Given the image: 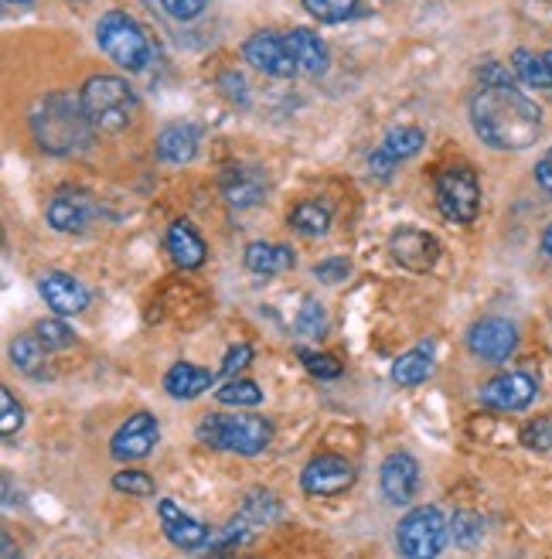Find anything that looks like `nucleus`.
<instances>
[{
  "instance_id": "nucleus-27",
  "label": "nucleus",
  "mask_w": 552,
  "mask_h": 559,
  "mask_svg": "<svg viewBox=\"0 0 552 559\" xmlns=\"http://www.w3.org/2000/svg\"><path fill=\"white\" fill-rule=\"evenodd\" d=\"M290 226L300 233V236H324L327 226H331V212L317 202H300L293 212H290Z\"/></svg>"
},
{
  "instance_id": "nucleus-3",
  "label": "nucleus",
  "mask_w": 552,
  "mask_h": 559,
  "mask_svg": "<svg viewBox=\"0 0 552 559\" xmlns=\"http://www.w3.org/2000/svg\"><path fill=\"white\" fill-rule=\"evenodd\" d=\"M199 440L215 447V451H232L242 457H256L263 454L269 440H273V424L263 416H226V413H212L199 424Z\"/></svg>"
},
{
  "instance_id": "nucleus-11",
  "label": "nucleus",
  "mask_w": 552,
  "mask_h": 559,
  "mask_svg": "<svg viewBox=\"0 0 552 559\" xmlns=\"http://www.w3.org/2000/svg\"><path fill=\"white\" fill-rule=\"evenodd\" d=\"M157 437H160L157 416L133 413L127 424L113 433V440H109V454H113L117 461H141L154 451Z\"/></svg>"
},
{
  "instance_id": "nucleus-5",
  "label": "nucleus",
  "mask_w": 552,
  "mask_h": 559,
  "mask_svg": "<svg viewBox=\"0 0 552 559\" xmlns=\"http://www.w3.org/2000/svg\"><path fill=\"white\" fill-rule=\"evenodd\" d=\"M99 48L127 72H141L151 62V41L144 27L123 11H106L96 24Z\"/></svg>"
},
{
  "instance_id": "nucleus-31",
  "label": "nucleus",
  "mask_w": 552,
  "mask_h": 559,
  "mask_svg": "<svg viewBox=\"0 0 552 559\" xmlns=\"http://www.w3.org/2000/svg\"><path fill=\"white\" fill-rule=\"evenodd\" d=\"M324 331H327L324 307L317 300H303L300 314H297V334H303V338H321Z\"/></svg>"
},
{
  "instance_id": "nucleus-33",
  "label": "nucleus",
  "mask_w": 552,
  "mask_h": 559,
  "mask_svg": "<svg viewBox=\"0 0 552 559\" xmlns=\"http://www.w3.org/2000/svg\"><path fill=\"white\" fill-rule=\"evenodd\" d=\"M113 488L117 491H127L133 498H151L154 495V478L144 471H120L113 478Z\"/></svg>"
},
{
  "instance_id": "nucleus-29",
  "label": "nucleus",
  "mask_w": 552,
  "mask_h": 559,
  "mask_svg": "<svg viewBox=\"0 0 552 559\" xmlns=\"http://www.w3.org/2000/svg\"><path fill=\"white\" fill-rule=\"evenodd\" d=\"M218 403L226 406H260L263 403V389L250 379H236V382H226L223 389L215 393Z\"/></svg>"
},
{
  "instance_id": "nucleus-37",
  "label": "nucleus",
  "mask_w": 552,
  "mask_h": 559,
  "mask_svg": "<svg viewBox=\"0 0 552 559\" xmlns=\"http://www.w3.org/2000/svg\"><path fill=\"white\" fill-rule=\"evenodd\" d=\"M521 440H526V447H532V451H549L552 447V416H542V419H536V424H529L526 433H521Z\"/></svg>"
},
{
  "instance_id": "nucleus-13",
  "label": "nucleus",
  "mask_w": 552,
  "mask_h": 559,
  "mask_svg": "<svg viewBox=\"0 0 552 559\" xmlns=\"http://www.w3.org/2000/svg\"><path fill=\"white\" fill-rule=\"evenodd\" d=\"M379 485H382V495L393 501V506H409L412 498L420 491V464L412 461L409 454L396 451L382 461V471H379Z\"/></svg>"
},
{
  "instance_id": "nucleus-28",
  "label": "nucleus",
  "mask_w": 552,
  "mask_h": 559,
  "mask_svg": "<svg viewBox=\"0 0 552 559\" xmlns=\"http://www.w3.org/2000/svg\"><path fill=\"white\" fill-rule=\"evenodd\" d=\"M45 345L38 342V334H21V338L11 342V358H14V366L27 376H38L41 369V358H45Z\"/></svg>"
},
{
  "instance_id": "nucleus-42",
  "label": "nucleus",
  "mask_w": 552,
  "mask_h": 559,
  "mask_svg": "<svg viewBox=\"0 0 552 559\" xmlns=\"http://www.w3.org/2000/svg\"><path fill=\"white\" fill-rule=\"evenodd\" d=\"M0 546H4V559H21V556H17V549H14V543H11V536L0 539Z\"/></svg>"
},
{
  "instance_id": "nucleus-9",
  "label": "nucleus",
  "mask_w": 552,
  "mask_h": 559,
  "mask_svg": "<svg viewBox=\"0 0 552 559\" xmlns=\"http://www.w3.org/2000/svg\"><path fill=\"white\" fill-rule=\"evenodd\" d=\"M355 485V467L351 461L338 457V454H317L308 461L300 474V488L314 495V498H331V495H341Z\"/></svg>"
},
{
  "instance_id": "nucleus-15",
  "label": "nucleus",
  "mask_w": 552,
  "mask_h": 559,
  "mask_svg": "<svg viewBox=\"0 0 552 559\" xmlns=\"http://www.w3.org/2000/svg\"><path fill=\"white\" fill-rule=\"evenodd\" d=\"M157 512H160V528H164V536H168L178 549H184V552H199V549H205V546L212 543L208 528H205L202 522L191 519L181 506H175V501L164 498L160 506H157Z\"/></svg>"
},
{
  "instance_id": "nucleus-24",
  "label": "nucleus",
  "mask_w": 552,
  "mask_h": 559,
  "mask_svg": "<svg viewBox=\"0 0 552 559\" xmlns=\"http://www.w3.org/2000/svg\"><path fill=\"white\" fill-rule=\"evenodd\" d=\"M245 270H253L260 276H276L284 270H293V249L287 246H273V242H250L245 246Z\"/></svg>"
},
{
  "instance_id": "nucleus-10",
  "label": "nucleus",
  "mask_w": 552,
  "mask_h": 559,
  "mask_svg": "<svg viewBox=\"0 0 552 559\" xmlns=\"http://www.w3.org/2000/svg\"><path fill=\"white\" fill-rule=\"evenodd\" d=\"M99 218V202L82 188H62L48 205V222L59 233H86Z\"/></svg>"
},
{
  "instance_id": "nucleus-38",
  "label": "nucleus",
  "mask_w": 552,
  "mask_h": 559,
  "mask_svg": "<svg viewBox=\"0 0 552 559\" xmlns=\"http://www.w3.org/2000/svg\"><path fill=\"white\" fill-rule=\"evenodd\" d=\"M348 260H341V257H335V260H321L317 266H314V276L321 280V284H341V280L348 276Z\"/></svg>"
},
{
  "instance_id": "nucleus-17",
  "label": "nucleus",
  "mask_w": 552,
  "mask_h": 559,
  "mask_svg": "<svg viewBox=\"0 0 552 559\" xmlns=\"http://www.w3.org/2000/svg\"><path fill=\"white\" fill-rule=\"evenodd\" d=\"M423 144H427V133L420 127H396V130H389V133H385V140H382V147L369 160L372 171L375 175H389L399 160L412 157Z\"/></svg>"
},
{
  "instance_id": "nucleus-18",
  "label": "nucleus",
  "mask_w": 552,
  "mask_h": 559,
  "mask_svg": "<svg viewBox=\"0 0 552 559\" xmlns=\"http://www.w3.org/2000/svg\"><path fill=\"white\" fill-rule=\"evenodd\" d=\"M223 194H226L229 205L250 209V205L263 202V194H266V175L260 171V167H245V164L226 167V175H223Z\"/></svg>"
},
{
  "instance_id": "nucleus-32",
  "label": "nucleus",
  "mask_w": 552,
  "mask_h": 559,
  "mask_svg": "<svg viewBox=\"0 0 552 559\" xmlns=\"http://www.w3.org/2000/svg\"><path fill=\"white\" fill-rule=\"evenodd\" d=\"M303 369L317 379H338L341 376V361L335 355H324V352H311V348H297Z\"/></svg>"
},
{
  "instance_id": "nucleus-2",
  "label": "nucleus",
  "mask_w": 552,
  "mask_h": 559,
  "mask_svg": "<svg viewBox=\"0 0 552 559\" xmlns=\"http://www.w3.org/2000/svg\"><path fill=\"white\" fill-rule=\"evenodd\" d=\"M32 130H35V140L41 151L75 154L82 147H89L96 127L86 117V109H82V99H72L65 93H51L35 106Z\"/></svg>"
},
{
  "instance_id": "nucleus-34",
  "label": "nucleus",
  "mask_w": 552,
  "mask_h": 559,
  "mask_svg": "<svg viewBox=\"0 0 552 559\" xmlns=\"http://www.w3.org/2000/svg\"><path fill=\"white\" fill-rule=\"evenodd\" d=\"M0 409H4V416H0V433H4V437H14V433L24 427V409H21V403L14 400L11 389H0Z\"/></svg>"
},
{
  "instance_id": "nucleus-41",
  "label": "nucleus",
  "mask_w": 552,
  "mask_h": 559,
  "mask_svg": "<svg viewBox=\"0 0 552 559\" xmlns=\"http://www.w3.org/2000/svg\"><path fill=\"white\" fill-rule=\"evenodd\" d=\"M536 181H539V188L545 191V194H552V147L539 157V164H536Z\"/></svg>"
},
{
  "instance_id": "nucleus-4",
  "label": "nucleus",
  "mask_w": 552,
  "mask_h": 559,
  "mask_svg": "<svg viewBox=\"0 0 552 559\" xmlns=\"http://www.w3.org/2000/svg\"><path fill=\"white\" fill-rule=\"evenodd\" d=\"M82 109L96 130H127L136 117V93L117 75H93L82 86Z\"/></svg>"
},
{
  "instance_id": "nucleus-22",
  "label": "nucleus",
  "mask_w": 552,
  "mask_h": 559,
  "mask_svg": "<svg viewBox=\"0 0 552 559\" xmlns=\"http://www.w3.org/2000/svg\"><path fill=\"white\" fill-rule=\"evenodd\" d=\"M168 253L181 270H195L205 263V242L191 229V222H175L168 229Z\"/></svg>"
},
{
  "instance_id": "nucleus-1",
  "label": "nucleus",
  "mask_w": 552,
  "mask_h": 559,
  "mask_svg": "<svg viewBox=\"0 0 552 559\" xmlns=\"http://www.w3.org/2000/svg\"><path fill=\"white\" fill-rule=\"evenodd\" d=\"M471 127L494 151H526L542 133V109L512 82H481L471 96Z\"/></svg>"
},
{
  "instance_id": "nucleus-36",
  "label": "nucleus",
  "mask_w": 552,
  "mask_h": 559,
  "mask_svg": "<svg viewBox=\"0 0 552 559\" xmlns=\"http://www.w3.org/2000/svg\"><path fill=\"white\" fill-rule=\"evenodd\" d=\"M481 519L478 515H471V512H457L454 515V539L460 543V546H475L478 539H481Z\"/></svg>"
},
{
  "instance_id": "nucleus-26",
  "label": "nucleus",
  "mask_w": 552,
  "mask_h": 559,
  "mask_svg": "<svg viewBox=\"0 0 552 559\" xmlns=\"http://www.w3.org/2000/svg\"><path fill=\"white\" fill-rule=\"evenodd\" d=\"M512 66H515V75L526 82L532 90H552V79H549V69H545V59L542 55H532V51H515L512 55Z\"/></svg>"
},
{
  "instance_id": "nucleus-12",
  "label": "nucleus",
  "mask_w": 552,
  "mask_h": 559,
  "mask_svg": "<svg viewBox=\"0 0 552 559\" xmlns=\"http://www.w3.org/2000/svg\"><path fill=\"white\" fill-rule=\"evenodd\" d=\"M242 55H245V62H250L253 69H260L266 75H276V79H290L297 72V62H293V55L287 48V38L273 35V32H256L250 41L242 45Z\"/></svg>"
},
{
  "instance_id": "nucleus-35",
  "label": "nucleus",
  "mask_w": 552,
  "mask_h": 559,
  "mask_svg": "<svg viewBox=\"0 0 552 559\" xmlns=\"http://www.w3.org/2000/svg\"><path fill=\"white\" fill-rule=\"evenodd\" d=\"M35 334L45 348H69L72 345V328H65L62 321H38Z\"/></svg>"
},
{
  "instance_id": "nucleus-14",
  "label": "nucleus",
  "mask_w": 552,
  "mask_h": 559,
  "mask_svg": "<svg viewBox=\"0 0 552 559\" xmlns=\"http://www.w3.org/2000/svg\"><path fill=\"white\" fill-rule=\"evenodd\" d=\"M536 393H539V382L529 372H505L481 389V403L491 409L512 413V409H526L536 400Z\"/></svg>"
},
{
  "instance_id": "nucleus-8",
  "label": "nucleus",
  "mask_w": 552,
  "mask_h": 559,
  "mask_svg": "<svg viewBox=\"0 0 552 559\" xmlns=\"http://www.w3.org/2000/svg\"><path fill=\"white\" fill-rule=\"evenodd\" d=\"M467 348H471L481 361L502 366L518 348V328L505 318H481L471 331H467Z\"/></svg>"
},
{
  "instance_id": "nucleus-6",
  "label": "nucleus",
  "mask_w": 552,
  "mask_h": 559,
  "mask_svg": "<svg viewBox=\"0 0 552 559\" xmlns=\"http://www.w3.org/2000/svg\"><path fill=\"white\" fill-rule=\"evenodd\" d=\"M451 525L436 506H420L406 512V519L396 528V543L403 559H436L447 546Z\"/></svg>"
},
{
  "instance_id": "nucleus-30",
  "label": "nucleus",
  "mask_w": 552,
  "mask_h": 559,
  "mask_svg": "<svg viewBox=\"0 0 552 559\" xmlns=\"http://www.w3.org/2000/svg\"><path fill=\"white\" fill-rule=\"evenodd\" d=\"M303 8H308L324 24H338V21L355 14L358 0H303Z\"/></svg>"
},
{
  "instance_id": "nucleus-43",
  "label": "nucleus",
  "mask_w": 552,
  "mask_h": 559,
  "mask_svg": "<svg viewBox=\"0 0 552 559\" xmlns=\"http://www.w3.org/2000/svg\"><path fill=\"white\" fill-rule=\"evenodd\" d=\"M542 249H545V253L552 257V222H549V229L542 233Z\"/></svg>"
},
{
  "instance_id": "nucleus-39",
  "label": "nucleus",
  "mask_w": 552,
  "mask_h": 559,
  "mask_svg": "<svg viewBox=\"0 0 552 559\" xmlns=\"http://www.w3.org/2000/svg\"><path fill=\"white\" fill-rule=\"evenodd\" d=\"M160 8L178 21H191L205 11V0H160Z\"/></svg>"
},
{
  "instance_id": "nucleus-20",
  "label": "nucleus",
  "mask_w": 552,
  "mask_h": 559,
  "mask_svg": "<svg viewBox=\"0 0 552 559\" xmlns=\"http://www.w3.org/2000/svg\"><path fill=\"white\" fill-rule=\"evenodd\" d=\"M287 38V48L293 55V62H297V72H308V75H321L327 69V48L324 41L308 32V27H293Z\"/></svg>"
},
{
  "instance_id": "nucleus-7",
  "label": "nucleus",
  "mask_w": 552,
  "mask_h": 559,
  "mask_svg": "<svg viewBox=\"0 0 552 559\" xmlns=\"http://www.w3.org/2000/svg\"><path fill=\"white\" fill-rule=\"evenodd\" d=\"M436 205L451 222H475L481 212V185L467 164H451L436 175Z\"/></svg>"
},
{
  "instance_id": "nucleus-21",
  "label": "nucleus",
  "mask_w": 552,
  "mask_h": 559,
  "mask_svg": "<svg viewBox=\"0 0 552 559\" xmlns=\"http://www.w3.org/2000/svg\"><path fill=\"white\" fill-rule=\"evenodd\" d=\"M199 154V130L188 123H175L164 127L157 136V157L168 164H188L191 157Z\"/></svg>"
},
{
  "instance_id": "nucleus-25",
  "label": "nucleus",
  "mask_w": 552,
  "mask_h": 559,
  "mask_svg": "<svg viewBox=\"0 0 552 559\" xmlns=\"http://www.w3.org/2000/svg\"><path fill=\"white\" fill-rule=\"evenodd\" d=\"M430 372H433V352H430V345H420V348H409L406 355L396 358L393 382H399V385H420V382H427Z\"/></svg>"
},
{
  "instance_id": "nucleus-45",
  "label": "nucleus",
  "mask_w": 552,
  "mask_h": 559,
  "mask_svg": "<svg viewBox=\"0 0 552 559\" xmlns=\"http://www.w3.org/2000/svg\"><path fill=\"white\" fill-rule=\"evenodd\" d=\"M4 4H17V8H24V4H32V0H4Z\"/></svg>"
},
{
  "instance_id": "nucleus-44",
  "label": "nucleus",
  "mask_w": 552,
  "mask_h": 559,
  "mask_svg": "<svg viewBox=\"0 0 552 559\" xmlns=\"http://www.w3.org/2000/svg\"><path fill=\"white\" fill-rule=\"evenodd\" d=\"M542 59H545V69H549V79H552V51H545V55H542Z\"/></svg>"
},
{
  "instance_id": "nucleus-23",
  "label": "nucleus",
  "mask_w": 552,
  "mask_h": 559,
  "mask_svg": "<svg viewBox=\"0 0 552 559\" xmlns=\"http://www.w3.org/2000/svg\"><path fill=\"white\" fill-rule=\"evenodd\" d=\"M164 389L171 400H199L205 389H212V372L191 366V361H178V366L164 376Z\"/></svg>"
},
{
  "instance_id": "nucleus-16",
  "label": "nucleus",
  "mask_w": 552,
  "mask_h": 559,
  "mask_svg": "<svg viewBox=\"0 0 552 559\" xmlns=\"http://www.w3.org/2000/svg\"><path fill=\"white\" fill-rule=\"evenodd\" d=\"M41 297L45 304L51 307L55 314H79V311H86V304H89V290L79 284L75 276L69 273H59V270H51L41 276Z\"/></svg>"
},
{
  "instance_id": "nucleus-19",
  "label": "nucleus",
  "mask_w": 552,
  "mask_h": 559,
  "mask_svg": "<svg viewBox=\"0 0 552 559\" xmlns=\"http://www.w3.org/2000/svg\"><path fill=\"white\" fill-rule=\"evenodd\" d=\"M393 257L396 263H403L406 270H430L440 257V242L430 236V233H420V229H403L393 236Z\"/></svg>"
},
{
  "instance_id": "nucleus-40",
  "label": "nucleus",
  "mask_w": 552,
  "mask_h": 559,
  "mask_svg": "<svg viewBox=\"0 0 552 559\" xmlns=\"http://www.w3.org/2000/svg\"><path fill=\"white\" fill-rule=\"evenodd\" d=\"M253 361V348L250 345H232L226 352V361H223V376H236L239 369H245Z\"/></svg>"
}]
</instances>
